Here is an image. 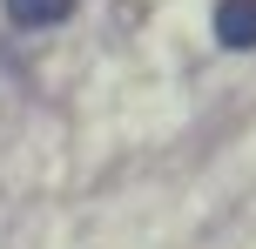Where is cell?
I'll return each instance as SVG.
<instances>
[{"mask_svg": "<svg viewBox=\"0 0 256 249\" xmlns=\"http://www.w3.org/2000/svg\"><path fill=\"white\" fill-rule=\"evenodd\" d=\"M14 27H61L74 13V0H0Z\"/></svg>", "mask_w": 256, "mask_h": 249, "instance_id": "7a4b0ae2", "label": "cell"}, {"mask_svg": "<svg viewBox=\"0 0 256 249\" xmlns=\"http://www.w3.org/2000/svg\"><path fill=\"white\" fill-rule=\"evenodd\" d=\"M216 40L222 47H256V0H222L216 7Z\"/></svg>", "mask_w": 256, "mask_h": 249, "instance_id": "6da1fadb", "label": "cell"}]
</instances>
